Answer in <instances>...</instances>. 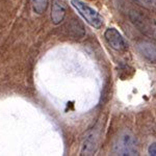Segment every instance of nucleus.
Here are the masks:
<instances>
[{
    "mask_svg": "<svg viewBox=\"0 0 156 156\" xmlns=\"http://www.w3.org/2000/svg\"><path fill=\"white\" fill-rule=\"evenodd\" d=\"M114 152L117 155H137V145L131 133L124 132L118 136L114 145Z\"/></svg>",
    "mask_w": 156,
    "mask_h": 156,
    "instance_id": "f03ea898",
    "label": "nucleus"
},
{
    "mask_svg": "<svg viewBox=\"0 0 156 156\" xmlns=\"http://www.w3.org/2000/svg\"><path fill=\"white\" fill-rule=\"evenodd\" d=\"M99 145V132L94 130L84 138L81 147V155H94Z\"/></svg>",
    "mask_w": 156,
    "mask_h": 156,
    "instance_id": "39448f33",
    "label": "nucleus"
},
{
    "mask_svg": "<svg viewBox=\"0 0 156 156\" xmlns=\"http://www.w3.org/2000/svg\"><path fill=\"white\" fill-rule=\"evenodd\" d=\"M67 12V5L64 0H52L51 21L54 25H58L64 21Z\"/></svg>",
    "mask_w": 156,
    "mask_h": 156,
    "instance_id": "423d86ee",
    "label": "nucleus"
},
{
    "mask_svg": "<svg viewBox=\"0 0 156 156\" xmlns=\"http://www.w3.org/2000/svg\"><path fill=\"white\" fill-rule=\"evenodd\" d=\"M104 37L110 47L117 51H126L128 50V43L118 29L110 27L104 32Z\"/></svg>",
    "mask_w": 156,
    "mask_h": 156,
    "instance_id": "20e7f679",
    "label": "nucleus"
},
{
    "mask_svg": "<svg viewBox=\"0 0 156 156\" xmlns=\"http://www.w3.org/2000/svg\"><path fill=\"white\" fill-rule=\"evenodd\" d=\"M32 9L37 15H42L46 12L49 4V0H31Z\"/></svg>",
    "mask_w": 156,
    "mask_h": 156,
    "instance_id": "6e6552de",
    "label": "nucleus"
},
{
    "mask_svg": "<svg viewBox=\"0 0 156 156\" xmlns=\"http://www.w3.org/2000/svg\"><path fill=\"white\" fill-rule=\"evenodd\" d=\"M71 4L77 11L78 14L83 18V20H85L87 24H90V26L96 29L101 28L104 20L96 9H94L93 7H90L80 0H71Z\"/></svg>",
    "mask_w": 156,
    "mask_h": 156,
    "instance_id": "f257e3e1",
    "label": "nucleus"
},
{
    "mask_svg": "<svg viewBox=\"0 0 156 156\" xmlns=\"http://www.w3.org/2000/svg\"><path fill=\"white\" fill-rule=\"evenodd\" d=\"M132 23L142 32L149 37H156V21L140 12H132L130 14Z\"/></svg>",
    "mask_w": 156,
    "mask_h": 156,
    "instance_id": "7ed1b4c3",
    "label": "nucleus"
},
{
    "mask_svg": "<svg viewBox=\"0 0 156 156\" xmlns=\"http://www.w3.org/2000/svg\"><path fill=\"white\" fill-rule=\"evenodd\" d=\"M138 52L150 62L156 64V43L151 41H140L137 43Z\"/></svg>",
    "mask_w": 156,
    "mask_h": 156,
    "instance_id": "0eeeda50",
    "label": "nucleus"
},
{
    "mask_svg": "<svg viewBox=\"0 0 156 156\" xmlns=\"http://www.w3.org/2000/svg\"><path fill=\"white\" fill-rule=\"evenodd\" d=\"M148 153L151 156H156V143H153L148 148Z\"/></svg>",
    "mask_w": 156,
    "mask_h": 156,
    "instance_id": "1a4fd4ad",
    "label": "nucleus"
}]
</instances>
